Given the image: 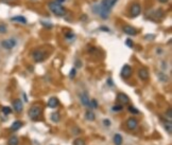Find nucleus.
I'll return each mask as SVG.
<instances>
[{
  "label": "nucleus",
  "mask_w": 172,
  "mask_h": 145,
  "mask_svg": "<svg viewBox=\"0 0 172 145\" xmlns=\"http://www.w3.org/2000/svg\"><path fill=\"white\" fill-rule=\"evenodd\" d=\"M117 1L118 0H102L100 5L95 7L96 9H98V11H95V12L101 16L102 19H107L109 12L113 9V7L117 3Z\"/></svg>",
  "instance_id": "nucleus-1"
},
{
  "label": "nucleus",
  "mask_w": 172,
  "mask_h": 145,
  "mask_svg": "<svg viewBox=\"0 0 172 145\" xmlns=\"http://www.w3.org/2000/svg\"><path fill=\"white\" fill-rule=\"evenodd\" d=\"M49 9L50 11L52 12L53 14L56 15V16H64L66 14V9L64 7H62L61 4L56 3L55 1L53 2H50L49 3Z\"/></svg>",
  "instance_id": "nucleus-2"
},
{
  "label": "nucleus",
  "mask_w": 172,
  "mask_h": 145,
  "mask_svg": "<svg viewBox=\"0 0 172 145\" xmlns=\"http://www.w3.org/2000/svg\"><path fill=\"white\" fill-rule=\"evenodd\" d=\"M42 107L38 106V105H33L30 109H29V117H31L32 120H38L39 115L42 114Z\"/></svg>",
  "instance_id": "nucleus-3"
},
{
  "label": "nucleus",
  "mask_w": 172,
  "mask_h": 145,
  "mask_svg": "<svg viewBox=\"0 0 172 145\" xmlns=\"http://www.w3.org/2000/svg\"><path fill=\"white\" fill-rule=\"evenodd\" d=\"M32 57H33V59L36 62H42L46 57V53L42 50H35V51H33V53H32Z\"/></svg>",
  "instance_id": "nucleus-4"
},
{
  "label": "nucleus",
  "mask_w": 172,
  "mask_h": 145,
  "mask_svg": "<svg viewBox=\"0 0 172 145\" xmlns=\"http://www.w3.org/2000/svg\"><path fill=\"white\" fill-rule=\"evenodd\" d=\"M131 15L133 16V17H137V16H139L141 13V7L139 3H133L132 4V7H131Z\"/></svg>",
  "instance_id": "nucleus-5"
},
{
  "label": "nucleus",
  "mask_w": 172,
  "mask_h": 145,
  "mask_svg": "<svg viewBox=\"0 0 172 145\" xmlns=\"http://www.w3.org/2000/svg\"><path fill=\"white\" fill-rule=\"evenodd\" d=\"M132 75V68H131L130 65H124L122 67V69H121V76H122L123 79H129L131 77Z\"/></svg>",
  "instance_id": "nucleus-6"
},
{
  "label": "nucleus",
  "mask_w": 172,
  "mask_h": 145,
  "mask_svg": "<svg viewBox=\"0 0 172 145\" xmlns=\"http://www.w3.org/2000/svg\"><path fill=\"white\" fill-rule=\"evenodd\" d=\"M1 46L3 47L4 49H7V50H10V49H13L16 46V40L15 39H5V40H2L1 42Z\"/></svg>",
  "instance_id": "nucleus-7"
},
{
  "label": "nucleus",
  "mask_w": 172,
  "mask_h": 145,
  "mask_svg": "<svg viewBox=\"0 0 172 145\" xmlns=\"http://www.w3.org/2000/svg\"><path fill=\"white\" fill-rule=\"evenodd\" d=\"M13 108L14 110L17 112V113H20L24 110V104H22V101L19 100V99H16V100L13 101Z\"/></svg>",
  "instance_id": "nucleus-8"
},
{
  "label": "nucleus",
  "mask_w": 172,
  "mask_h": 145,
  "mask_svg": "<svg viewBox=\"0 0 172 145\" xmlns=\"http://www.w3.org/2000/svg\"><path fill=\"white\" fill-rule=\"evenodd\" d=\"M127 127L130 129V130H134L138 127V121H137L135 117H130L127 119Z\"/></svg>",
  "instance_id": "nucleus-9"
},
{
  "label": "nucleus",
  "mask_w": 172,
  "mask_h": 145,
  "mask_svg": "<svg viewBox=\"0 0 172 145\" xmlns=\"http://www.w3.org/2000/svg\"><path fill=\"white\" fill-rule=\"evenodd\" d=\"M117 101H118L121 105H125V104H129V102H130V97H127L125 93L120 92V93L117 94Z\"/></svg>",
  "instance_id": "nucleus-10"
},
{
  "label": "nucleus",
  "mask_w": 172,
  "mask_h": 145,
  "mask_svg": "<svg viewBox=\"0 0 172 145\" xmlns=\"http://www.w3.org/2000/svg\"><path fill=\"white\" fill-rule=\"evenodd\" d=\"M80 100H81V103L83 106L85 107H90L91 108V105H90V100H89V97L86 93H81L80 95Z\"/></svg>",
  "instance_id": "nucleus-11"
},
{
  "label": "nucleus",
  "mask_w": 172,
  "mask_h": 145,
  "mask_svg": "<svg viewBox=\"0 0 172 145\" xmlns=\"http://www.w3.org/2000/svg\"><path fill=\"white\" fill-rule=\"evenodd\" d=\"M138 76H139V79H140L141 81H148V79H149V71H148V69H146V68H140V69L138 70Z\"/></svg>",
  "instance_id": "nucleus-12"
},
{
  "label": "nucleus",
  "mask_w": 172,
  "mask_h": 145,
  "mask_svg": "<svg viewBox=\"0 0 172 145\" xmlns=\"http://www.w3.org/2000/svg\"><path fill=\"white\" fill-rule=\"evenodd\" d=\"M123 32L125 33L127 35H130V36H134V35L137 34V30L135 28H133V27H131V26H124L122 28Z\"/></svg>",
  "instance_id": "nucleus-13"
},
{
  "label": "nucleus",
  "mask_w": 172,
  "mask_h": 145,
  "mask_svg": "<svg viewBox=\"0 0 172 145\" xmlns=\"http://www.w3.org/2000/svg\"><path fill=\"white\" fill-rule=\"evenodd\" d=\"M59 104H60V102H59V100L55 97H50L49 100H48V107L50 108H56L59 106Z\"/></svg>",
  "instance_id": "nucleus-14"
},
{
  "label": "nucleus",
  "mask_w": 172,
  "mask_h": 145,
  "mask_svg": "<svg viewBox=\"0 0 172 145\" xmlns=\"http://www.w3.org/2000/svg\"><path fill=\"white\" fill-rule=\"evenodd\" d=\"M122 142H123V139L121 135L116 134V135L114 136V144L115 145H122Z\"/></svg>",
  "instance_id": "nucleus-15"
},
{
  "label": "nucleus",
  "mask_w": 172,
  "mask_h": 145,
  "mask_svg": "<svg viewBox=\"0 0 172 145\" xmlns=\"http://www.w3.org/2000/svg\"><path fill=\"white\" fill-rule=\"evenodd\" d=\"M21 127H22V123H21L20 121H15L13 124L11 125V130L16 131L18 130V129H20Z\"/></svg>",
  "instance_id": "nucleus-16"
},
{
  "label": "nucleus",
  "mask_w": 172,
  "mask_h": 145,
  "mask_svg": "<svg viewBox=\"0 0 172 145\" xmlns=\"http://www.w3.org/2000/svg\"><path fill=\"white\" fill-rule=\"evenodd\" d=\"M85 119H86L87 121H95L96 115L91 110H88L86 111V113H85Z\"/></svg>",
  "instance_id": "nucleus-17"
},
{
  "label": "nucleus",
  "mask_w": 172,
  "mask_h": 145,
  "mask_svg": "<svg viewBox=\"0 0 172 145\" xmlns=\"http://www.w3.org/2000/svg\"><path fill=\"white\" fill-rule=\"evenodd\" d=\"M7 145H19V140L16 136H12L7 141Z\"/></svg>",
  "instance_id": "nucleus-18"
},
{
  "label": "nucleus",
  "mask_w": 172,
  "mask_h": 145,
  "mask_svg": "<svg viewBox=\"0 0 172 145\" xmlns=\"http://www.w3.org/2000/svg\"><path fill=\"white\" fill-rule=\"evenodd\" d=\"M12 21H16V22H20V23H27V19L24 16H14L11 18Z\"/></svg>",
  "instance_id": "nucleus-19"
},
{
  "label": "nucleus",
  "mask_w": 172,
  "mask_h": 145,
  "mask_svg": "<svg viewBox=\"0 0 172 145\" xmlns=\"http://www.w3.org/2000/svg\"><path fill=\"white\" fill-rule=\"evenodd\" d=\"M50 119H51V121L54 122V123H59L61 120V115L59 112H53V113H51V115H50Z\"/></svg>",
  "instance_id": "nucleus-20"
},
{
  "label": "nucleus",
  "mask_w": 172,
  "mask_h": 145,
  "mask_svg": "<svg viewBox=\"0 0 172 145\" xmlns=\"http://www.w3.org/2000/svg\"><path fill=\"white\" fill-rule=\"evenodd\" d=\"M72 144L74 145H85L86 143H85V140H83V139H81V138H78L72 142Z\"/></svg>",
  "instance_id": "nucleus-21"
},
{
  "label": "nucleus",
  "mask_w": 172,
  "mask_h": 145,
  "mask_svg": "<svg viewBox=\"0 0 172 145\" xmlns=\"http://www.w3.org/2000/svg\"><path fill=\"white\" fill-rule=\"evenodd\" d=\"M122 109H123L122 105H115V106L112 107V110L114 111V112H119V111H121Z\"/></svg>",
  "instance_id": "nucleus-22"
},
{
  "label": "nucleus",
  "mask_w": 172,
  "mask_h": 145,
  "mask_svg": "<svg viewBox=\"0 0 172 145\" xmlns=\"http://www.w3.org/2000/svg\"><path fill=\"white\" fill-rule=\"evenodd\" d=\"M129 111H130L131 113H133V114H138V113H139V110H138L137 108L133 107V106H129Z\"/></svg>",
  "instance_id": "nucleus-23"
},
{
  "label": "nucleus",
  "mask_w": 172,
  "mask_h": 145,
  "mask_svg": "<svg viewBox=\"0 0 172 145\" xmlns=\"http://www.w3.org/2000/svg\"><path fill=\"white\" fill-rule=\"evenodd\" d=\"M2 112L4 114H10L12 113V109L10 107H2Z\"/></svg>",
  "instance_id": "nucleus-24"
},
{
  "label": "nucleus",
  "mask_w": 172,
  "mask_h": 145,
  "mask_svg": "<svg viewBox=\"0 0 172 145\" xmlns=\"http://www.w3.org/2000/svg\"><path fill=\"white\" fill-rule=\"evenodd\" d=\"M7 32V27L4 24H0V34H3Z\"/></svg>",
  "instance_id": "nucleus-25"
},
{
  "label": "nucleus",
  "mask_w": 172,
  "mask_h": 145,
  "mask_svg": "<svg viewBox=\"0 0 172 145\" xmlns=\"http://www.w3.org/2000/svg\"><path fill=\"white\" fill-rule=\"evenodd\" d=\"M164 76H165V74H163V73H158V77H159L162 81H164V82H167V81H168V77H164Z\"/></svg>",
  "instance_id": "nucleus-26"
},
{
  "label": "nucleus",
  "mask_w": 172,
  "mask_h": 145,
  "mask_svg": "<svg viewBox=\"0 0 172 145\" xmlns=\"http://www.w3.org/2000/svg\"><path fill=\"white\" fill-rule=\"evenodd\" d=\"M90 105L92 106L94 108H97L98 107V103H97V101L96 100H91L90 101Z\"/></svg>",
  "instance_id": "nucleus-27"
},
{
  "label": "nucleus",
  "mask_w": 172,
  "mask_h": 145,
  "mask_svg": "<svg viewBox=\"0 0 172 145\" xmlns=\"http://www.w3.org/2000/svg\"><path fill=\"white\" fill-rule=\"evenodd\" d=\"M166 130H168V134L171 135V123H169L168 125H166Z\"/></svg>",
  "instance_id": "nucleus-28"
},
{
  "label": "nucleus",
  "mask_w": 172,
  "mask_h": 145,
  "mask_svg": "<svg viewBox=\"0 0 172 145\" xmlns=\"http://www.w3.org/2000/svg\"><path fill=\"white\" fill-rule=\"evenodd\" d=\"M74 75H76V68H74V69H71L70 74H69V76H70V79H74Z\"/></svg>",
  "instance_id": "nucleus-29"
},
{
  "label": "nucleus",
  "mask_w": 172,
  "mask_h": 145,
  "mask_svg": "<svg viewBox=\"0 0 172 145\" xmlns=\"http://www.w3.org/2000/svg\"><path fill=\"white\" fill-rule=\"evenodd\" d=\"M103 124L109 127V125H111V122H109V120H106V119H105V120H103Z\"/></svg>",
  "instance_id": "nucleus-30"
},
{
  "label": "nucleus",
  "mask_w": 172,
  "mask_h": 145,
  "mask_svg": "<svg viewBox=\"0 0 172 145\" xmlns=\"http://www.w3.org/2000/svg\"><path fill=\"white\" fill-rule=\"evenodd\" d=\"M127 45L130 47V48H132L133 47V44H132V40L131 39H127Z\"/></svg>",
  "instance_id": "nucleus-31"
},
{
  "label": "nucleus",
  "mask_w": 172,
  "mask_h": 145,
  "mask_svg": "<svg viewBox=\"0 0 172 145\" xmlns=\"http://www.w3.org/2000/svg\"><path fill=\"white\" fill-rule=\"evenodd\" d=\"M171 113H172L171 109H169V110H168V119H169V121H171V117H172Z\"/></svg>",
  "instance_id": "nucleus-32"
},
{
  "label": "nucleus",
  "mask_w": 172,
  "mask_h": 145,
  "mask_svg": "<svg viewBox=\"0 0 172 145\" xmlns=\"http://www.w3.org/2000/svg\"><path fill=\"white\" fill-rule=\"evenodd\" d=\"M158 1H159L161 3H167L169 0H158Z\"/></svg>",
  "instance_id": "nucleus-33"
},
{
  "label": "nucleus",
  "mask_w": 172,
  "mask_h": 145,
  "mask_svg": "<svg viewBox=\"0 0 172 145\" xmlns=\"http://www.w3.org/2000/svg\"><path fill=\"white\" fill-rule=\"evenodd\" d=\"M64 1H65V0H55V2L56 3H59V4H61L62 2H64Z\"/></svg>",
  "instance_id": "nucleus-34"
},
{
  "label": "nucleus",
  "mask_w": 172,
  "mask_h": 145,
  "mask_svg": "<svg viewBox=\"0 0 172 145\" xmlns=\"http://www.w3.org/2000/svg\"><path fill=\"white\" fill-rule=\"evenodd\" d=\"M4 1H5V0H4Z\"/></svg>",
  "instance_id": "nucleus-35"
}]
</instances>
